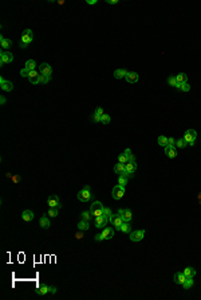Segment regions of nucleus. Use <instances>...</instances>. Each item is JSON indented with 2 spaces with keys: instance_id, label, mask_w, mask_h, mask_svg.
<instances>
[{
  "instance_id": "37",
  "label": "nucleus",
  "mask_w": 201,
  "mask_h": 300,
  "mask_svg": "<svg viewBox=\"0 0 201 300\" xmlns=\"http://www.w3.org/2000/svg\"><path fill=\"white\" fill-rule=\"evenodd\" d=\"M129 162L128 156L125 155V153H121L120 156H118V163H122V164H126Z\"/></svg>"
},
{
  "instance_id": "20",
  "label": "nucleus",
  "mask_w": 201,
  "mask_h": 300,
  "mask_svg": "<svg viewBox=\"0 0 201 300\" xmlns=\"http://www.w3.org/2000/svg\"><path fill=\"white\" fill-rule=\"evenodd\" d=\"M39 225H40V227H43V229H48L50 227V219H48V217L47 215H43V217H40V221H39Z\"/></svg>"
},
{
  "instance_id": "17",
  "label": "nucleus",
  "mask_w": 201,
  "mask_h": 300,
  "mask_svg": "<svg viewBox=\"0 0 201 300\" xmlns=\"http://www.w3.org/2000/svg\"><path fill=\"white\" fill-rule=\"evenodd\" d=\"M126 81L128 82H130V84H135V82L138 81L139 79V77H138V74L137 73H134V71H129L128 74H126Z\"/></svg>"
},
{
  "instance_id": "5",
  "label": "nucleus",
  "mask_w": 201,
  "mask_h": 300,
  "mask_svg": "<svg viewBox=\"0 0 201 300\" xmlns=\"http://www.w3.org/2000/svg\"><path fill=\"white\" fill-rule=\"evenodd\" d=\"M14 61V55L10 53V51H1L0 53V63L1 65H5V63H10Z\"/></svg>"
},
{
  "instance_id": "53",
  "label": "nucleus",
  "mask_w": 201,
  "mask_h": 300,
  "mask_svg": "<svg viewBox=\"0 0 201 300\" xmlns=\"http://www.w3.org/2000/svg\"><path fill=\"white\" fill-rule=\"evenodd\" d=\"M50 292H51V293H55V292H56V288H55V287H51Z\"/></svg>"
},
{
  "instance_id": "29",
  "label": "nucleus",
  "mask_w": 201,
  "mask_h": 300,
  "mask_svg": "<svg viewBox=\"0 0 201 300\" xmlns=\"http://www.w3.org/2000/svg\"><path fill=\"white\" fill-rule=\"evenodd\" d=\"M193 287V277H186L185 283L182 284V288L184 289H190Z\"/></svg>"
},
{
  "instance_id": "47",
  "label": "nucleus",
  "mask_w": 201,
  "mask_h": 300,
  "mask_svg": "<svg viewBox=\"0 0 201 300\" xmlns=\"http://www.w3.org/2000/svg\"><path fill=\"white\" fill-rule=\"evenodd\" d=\"M168 145H176V140H174L173 137H169V144Z\"/></svg>"
},
{
  "instance_id": "10",
  "label": "nucleus",
  "mask_w": 201,
  "mask_h": 300,
  "mask_svg": "<svg viewBox=\"0 0 201 300\" xmlns=\"http://www.w3.org/2000/svg\"><path fill=\"white\" fill-rule=\"evenodd\" d=\"M143 237H145V230H137V232H133V233H130V240H132L133 242L141 241Z\"/></svg>"
},
{
  "instance_id": "2",
  "label": "nucleus",
  "mask_w": 201,
  "mask_h": 300,
  "mask_svg": "<svg viewBox=\"0 0 201 300\" xmlns=\"http://www.w3.org/2000/svg\"><path fill=\"white\" fill-rule=\"evenodd\" d=\"M103 209L105 207L102 206V203H100L99 201H95V202H93L91 207H90V213L93 214L94 218H97V217L103 215Z\"/></svg>"
},
{
  "instance_id": "34",
  "label": "nucleus",
  "mask_w": 201,
  "mask_h": 300,
  "mask_svg": "<svg viewBox=\"0 0 201 300\" xmlns=\"http://www.w3.org/2000/svg\"><path fill=\"white\" fill-rule=\"evenodd\" d=\"M51 79V77H48V75H44V74H40L38 78V82L39 84H48Z\"/></svg>"
},
{
  "instance_id": "50",
  "label": "nucleus",
  "mask_w": 201,
  "mask_h": 300,
  "mask_svg": "<svg viewBox=\"0 0 201 300\" xmlns=\"http://www.w3.org/2000/svg\"><path fill=\"white\" fill-rule=\"evenodd\" d=\"M107 3L109 4H117L118 3V0H107Z\"/></svg>"
},
{
  "instance_id": "15",
  "label": "nucleus",
  "mask_w": 201,
  "mask_h": 300,
  "mask_svg": "<svg viewBox=\"0 0 201 300\" xmlns=\"http://www.w3.org/2000/svg\"><path fill=\"white\" fill-rule=\"evenodd\" d=\"M102 236H103V240H111L114 237V229L113 227H105L103 232H102Z\"/></svg>"
},
{
  "instance_id": "23",
  "label": "nucleus",
  "mask_w": 201,
  "mask_h": 300,
  "mask_svg": "<svg viewBox=\"0 0 201 300\" xmlns=\"http://www.w3.org/2000/svg\"><path fill=\"white\" fill-rule=\"evenodd\" d=\"M128 73H129V71L125 70V69H118V70L114 71V77H115L117 79H120V78L126 77V74H128Z\"/></svg>"
},
{
  "instance_id": "1",
  "label": "nucleus",
  "mask_w": 201,
  "mask_h": 300,
  "mask_svg": "<svg viewBox=\"0 0 201 300\" xmlns=\"http://www.w3.org/2000/svg\"><path fill=\"white\" fill-rule=\"evenodd\" d=\"M32 39H34V35H32L31 30H30V28L24 30L22 36H20V47H22V49H26V47L32 42Z\"/></svg>"
},
{
  "instance_id": "48",
  "label": "nucleus",
  "mask_w": 201,
  "mask_h": 300,
  "mask_svg": "<svg viewBox=\"0 0 201 300\" xmlns=\"http://www.w3.org/2000/svg\"><path fill=\"white\" fill-rule=\"evenodd\" d=\"M7 176H8V178H12L15 182H19V180H20V176H11V175H7Z\"/></svg>"
},
{
  "instance_id": "26",
  "label": "nucleus",
  "mask_w": 201,
  "mask_h": 300,
  "mask_svg": "<svg viewBox=\"0 0 201 300\" xmlns=\"http://www.w3.org/2000/svg\"><path fill=\"white\" fill-rule=\"evenodd\" d=\"M89 227H90V223H89V221H85V219H82L81 222L78 223V230H89Z\"/></svg>"
},
{
  "instance_id": "27",
  "label": "nucleus",
  "mask_w": 201,
  "mask_h": 300,
  "mask_svg": "<svg viewBox=\"0 0 201 300\" xmlns=\"http://www.w3.org/2000/svg\"><path fill=\"white\" fill-rule=\"evenodd\" d=\"M0 42H1V47H3L4 50H7V49H10V47L12 46L11 40H10V39H4L3 36H0Z\"/></svg>"
},
{
  "instance_id": "12",
  "label": "nucleus",
  "mask_w": 201,
  "mask_h": 300,
  "mask_svg": "<svg viewBox=\"0 0 201 300\" xmlns=\"http://www.w3.org/2000/svg\"><path fill=\"white\" fill-rule=\"evenodd\" d=\"M165 155L170 159H174L177 156V151H176V145H166L165 147Z\"/></svg>"
},
{
  "instance_id": "24",
  "label": "nucleus",
  "mask_w": 201,
  "mask_h": 300,
  "mask_svg": "<svg viewBox=\"0 0 201 300\" xmlns=\"http://www.w3.org/2000/svg\"><path fill=\"white\" fill-rule=\"evenodd\" d=\"M24 69H27L28 71L36 70V62H35L34 59H28L27 62H26V67H24Z\"/></svg>"
},
{
  "instance_id": "35",
  "label": "nucleus",
  "mask_w": 201,
  "mask_h": 300,
  "mask_svg": "<svg viewBox=\"0 0 201 300\" xmlns=\"http://www.w3.org/2000/svg\"><path fill=\"white\" fill-rule=\"evenodd\" d=\"M186 141L184 140V139H178V140H176V148H185L186 147Z\"/></svg>"
},
{
  "instance_id": "49",
  "label": "nucleus",
  "mask_w": 201,
  "mask_h": 300,
  "mask_svg": "<svg viewBox=\"0 0 201 300\" xmlns=\"http://www.w3.org/2000/svg\"><path fill=\"white\" fill-rule=\"evenodd\" d=\"M93 121H94V123H98V121H100V117L94 114V116H93Z\"/></svg>"
},
{
  "instance_id": "21",
  "label": "nucleus",
  "mask_w": 201,
  "mask_h": 300,
  "mask_svg": "<svg viewBox=\"0 0 201 300\" xmlns=\"http://www.w3.org/2000/svg\"><path fill=\"white\" fill-rule=\"evenodd\" d=\"M22 218H23V221H26V222H30V221H32V219H34V213H32L31 210L23 211V214H22Z\"/></svg>"
},
{
  "instance_id": "43",
  "label": "nucleus",
  "mask_w": 201,
  "mask_h": 300,
  "mask_svg": "<svg viewBox=\"0 0 201 300\" xmlns=\"http://www.w3.org/2000/svg\"><path fill=\"white\" fill-rule=\"evenodd\" d=\"M95 116H99V117H102V114H105L103 113V109L102 108H97V110H95V113H94Z\"/></svg>"
},
{
  "instance_id": "22",
  "label": "nucleus",
  "mask_w": 201,
  "mask_h": 300,
  "mask_svg": "<svg viewBox=\"0 0 201 300\" xmlns=\"http://www.w3.org/2000/svg\"><path fill=\"white\" fill-rule=\"evenodd\" d=\"M125 166H126V171H128L130 175H133V172L137 170V163H135V162H128Z\"/></svg>"
},
{
  "instance_id": "32",
  "label": "nucleus",
  "mask_w": 201,
  "mask_h": 300,
  "mask_svg": "<svg viewBox=\"0 0 201 300\" xmlns=\"http://www.w3.org/2000/svg\"><path fill=\"white\" fill-rule=\"evenodd\" d=\"M176 79H177V82H180V84H182V82H188V75H186L185 73H180V74L176 75Z\"/></svg>"
},
{
  "instance_id": "7",
  "label": "nucleus",
  "mask_w": 201,
  "mask_h": 300,
  "mask_svg": "<svg viewBox=\"0 0 201 300\" xmlns=\"http://www.w3.org/2000/svg\"><path fill=\"white\" fill-rule=\"evenodd\" d=\"M113 198L115 199V201H118V199H121L122 197H124L125 194V187H122V186H120V184H117L115 187L113 188Z\"/></svg>"
},
{
  "instance_id": "44",
  "label": "nucleus",
  "mask_w": 201,
  "mask_h": 300,
  "mask_svg": "<svg viewBox=\"0 0 201 300\" xmlns=\"http://www.w3.org/2000/svg\"><path fill=\"white\" fill-rule=\"evenodd\" d=\"M28 73H30V71H28L27 69H23V70H20V75H23V77H28Z\"/></svg>"
},
{
  "instance_id": "9",
  "label": "nucleus",
  "mask_w": 201,
  "mask_h": 300,
  "mask_svg": "<svg viewBox=\"0 0 201 300\" xmlns=\"http://www.w3.org/2000/svg\"><path fill=\"white\" fill-rule=\"evenodd\" d=\"M47 203H48V206H50V207H56V209L62 207L60 201H59V198L56 197V195H50L48 199H47Z\"/></svg>"
},
{
  "instance_id": "6",
  "label": "nucleus",
  "mask_w": 201,
  "mask_h": 300,
  "mask_svg": "<svg viewBox=\"0 0 201 300\" xmlns=\"http://www.w3.org/2000/svg\"><path fill=\"white\" fill-rule=\"evenodd\" d=\"M118 214L121 215V218L124 219V222H130L133 218L132 211L129 210V209H120L118 210Z\"/></svg>"
},
{
  "instance_id": "38",
  "label": "nucleus",
  "mask_w": 201,
  "mask_h": 300,
  "mask_svg": "<svg viewBox=\"0 0 201 300\" xmlns=\"http://www.w3.org/2000/svg\"><path fill=\"white\" fill-rule=\"evenodd\" d=\"M47 215H50V217H56L58 215V209L56 207H50V210H48V213H47Z\"/></svg>"
},
{
  "instance_id": "3",
  "label": "nucleus",
  "mask_w": 201,
  "mask_h": 300,
  "mask_svg": "<svg viewBox=\"0 0 201 300\" xmlns=\"http://www.w3.org/2000/svg\"><path fill=\"white\" fill-rule=\"evenodd\" d=\"M78 199L81 202H89L91 199V190H90V186H85L79 192H78Z\"/></svg>"
},
{
  "instance_id": "36",
  "label": "nucleus",
  "mask_w": 201,
  "mask_h": 300,
  "mask_svg": "<svg viewBox=\"0 0 201 300\" xmlns=\"http://www.w3.org/2000/svg\"><path fill=\"white\" fill-rule=\"evenodd\" d=\"M124 153H125V155H126V156H128L129 162H135V156L133 155V153H132V151H130V149H129V148H126V149H125V152H124Z\"/></svg>"
},
{
  "instance_id": "42",
  "label": "nucleus",
  "mask_w": 201,
  "mask_h": 300,
  "mask_svg": "<svg viewBox=\"0 0 201 300\" xmlns=\"http://www.w3.org/2000/svg\"><path fill=\"white\" fill-rule=\"evenodd\" d=\"M100 121H102L103 124H109V123H110V116H109V114H102Z\"/></svg>"
},
{
  "instance_id": "31",
  "label": "nucleus",
  "mask_w": 201,
  "mask_h": 300,
  "mask_svg": "<svg viewBox=\"0 0 201 300\" xmlns=\"http://www.w3.org/2000/svg\"><path fill=\"white\" fill-rule=\"evenodd\" d=\"M184 275H185L186 277H193L194 275H196V271H194V268H192V266H188V268L184 269Z\"/></svg>"
},
{
  "instance_id": "25",
  "label": "nucleus",
  "mask_w": 201,
  "mask_h": 300,
  "mask_svg": "<svg viewBox=\"0 0 201 300\" xmlns=\"http://www.w3.org/2000/svg\"><path fill=\"white\" fill-rule=\"evenodd\" d=\"M176 88H177V89H180L181 92H189V90H190V85L188 84V82H182V84H180V82H178Z\"/></svg>"
},
{
  "instance_id": "13",
  "label": "nucleus",
  "mask_w": 201,
  "mask_h": 300,
  "mask_svg": "<svg viewBox=\"0 0 201 300\" xmlns=\"http://www.w3.org/2000/svg\"><path fill=\"white\" fill-rule=\"evenodd\" d=\"M0 86H1V89H3L4 92H11V90L14 89V85H12V82L7 81V79H4L3 77L0 78Z\"/></svg>"
},
{
  "instance_id": "8",
  "label": "nucleus",
  "mask_w": 201,
  "mask_h": 300,
  "mask_svg": "<svg viewBox=\"0 0 201 300\" xmlns=\"http://www.w3.org/2000/svg\"><path fill=\"white\" fill-rule=\"evenodd\" d=\"M39 73H40V74H44V75H48V77H51V74H52V69H51V65H48L47 62H43L42 65H40V67H39Z\"/></svg>"
},
{
  "instance_id": "11",
  "label": "nucleus",
  "mask_w": 201,
  "mask_h": 300,
  "mask_svg": "<svg viewBox=\"0 0 201 300\" xmlns=\"http://www.w3.org/2000/svg\"><path fill=\"white\" fill-rule=\"evenodd\" d=\"M110 222L113 223V226H115V229L117 230H120V227H121V225L124 223V219L121 218V215L120 214H113V217L110 218Z\"/></svg>"
},
{
  "instance_id": "4",
  "label": "nucleus",
  "mask_w": 201,
  "mask_h": 300,
  "mask_svg": "<svg viewBox=\"0 0 201 300\" xmlns=\"http://www.w3.org/2000/svg\"><path fill=\"white\" fill-rule=\"evenodd\" d=\"M196 137H197V132H196L194 129H188V131L184 133V137H182V139L186 141V144L193 145L194 140H196Z\"/></svg>"
},
{
  "instance_id": "16",
  "label": "nucleus",
  "mask_w": 201,
  "mask_h": 300,
  "mask_svg": "<svg viewBox=\"0 0 201 300\" xmlns=\"http://www.w3.org/2000/svg\"><path fill=\"white\" fill-rule=\"evenodd\" d=\"M50 289H51V287H48V285H46V284H42L40 287L36 288V293L40 295V296H44V295H47V293L50 292Z\"/></svg>"
},
{
  "instance_id": "40",
  "label": "nucleus",
  "mask_w": 201,
  "mask_h": 300,
  "mask_svg": "<svg viewBox=\"0 0 201 300\" xmlns=\"http://www.w3.org/2000/svg\"><path fill=\"white\" fill-rule=\"evenodd\" d=\"M103 215H105V217H106V218L109 219V221H110V218H111V217H113V213H111V210H110V209H107V207H105V209H103Z\"/></svg>"
},
{
  "instance_id": "18",
  "label": "nucleus",
  "mask_w": 201,
  "mask_h": 300,
  "mask_svg": "<svg viewBox=\"0 0 201 300\" xmlns=\"http://www.w3.org/2000/svg\"><path fill=\"white\" fill-rule=\"evenodd\" d=\"M114 172H115L117 175H124L125 172H126V166L122 163H117L114 166Z\"/></svg>"
},
{
  "instance_id": "28",
  "label": "nucleus",
  "mask_w": 201,
  "mask_h": 300,
  "mask_svg": "<svg viewBox=\"0 0 201 300\" xmlns=\"http://www.w3.org/2000/svg\"><path fill=\"white\" fill-rule=\"evenodd\" d=\"M120 230L122 232V233H130V232H132V226H130V222H124L122 225H121Z\"/></svg>"
},
{
  "instance_id": "45",
  "label": "nucleus",
  "mask_w": 201,
  "mask_h": 300,
  "mask_svg": "<svg viewBox=\"0 0 201 300\" xmlns=\"http://www.w3.org/2000/svg\"><path fill=\"white\" fill-rule=\"evenodd\" d=\"M75 237H77V240H81V238L83 237V230H79V232L75 234Z\"/></svg>"
},
{
  "instance_id": "19",
  "label": "nucleus",
  "mask_w": 201,
  "mask_h": 300,
  "mask_svg": "<svg viewBox=\"0 0 201 300\" xmlns=\"http://www.w3.org/2000/svg\"><path fill=\"white\" fill-rule=\"evenodd\" d=\"M185 280H186V276L184 275V272H177L176 275H174V281H176L177 284L182 285L184 283H185Z\"/></svg>"
},
{
  "instance_id": "51",
  "label": "nucleus",
  "mask_w": 201,
  "mask_h": 300,
  "mask_svg": "<svg viewBox=\"0 0 201 300\" xmlns=\"http://www.w3.org/2000/svg\"><path fill=\"white\" fill-rule=\"evenodd\" d=\"M0 102H1V105H4V104H5V97H4V96H1V98H0Z\"/></svg>"
},
{
  "instance_id": "30",
  "label": "nucleus",
  "mask_w": 201,
  "mask_h": 300,
  "mask_svg": "<svg viewBox=\"0 0 201 300\" xmlns=\"http://www.w3.org/2000/svg\"><path fill=\"white\" fill-rule=\"evenodd\" d=\"M157 143H158V145H161V147H166V145L169 144V139L165 137V136H158Z\"/></svg>"
},
{
  "instance_id": "52",
  "label": "nucleus",
  "mask_w": 201,
  "mask_h": 300,
  "mask_svg": "<svg viewBox=\"0 0 201 300\" xmlns=\"http://www.w3.org/2000/svg\"><path fill=\"white\" fill-rule=\"evenodd\" d=\"M87 4H97V0H87Z\"/></svg>"
},
{
  "instance_id": "46",
  "label": "nucleus",
  "mask_w": 201,
  "mask_h": 300,
  "mask_svg": "<svg viewBox=\"0 0 201 300\" xmlns=\"http://www.w3.org/2000/svg\"><path fill=\"white\" fill-rule=\"evenodd\" d=\"M102 240H103V236H102V233L100 234H97V236H95V241H102Z\"/></svg>"
},
{
  "instance_id": "33",
  "label": "nucleus",
  "mask_w": 201,
  "mask_h": 300,
  "mask_svg": "<svg viewBox=\"0 0 201 300\" xmlns=\"http://www.w3.org/2000/svg\"><path fill=\"white\" fill-rule=\"evenodd\" d=\"M118 184L122 186V187H126V184H128V176H125V175L118 176Z\"/></svg>"
},
{
  "instance_id": "39",
  "label": "nucleus",
  "mask_w": 201,
  "mask_h": 300,
  "mask_svg": "<svg viewBox=\"0 0 201 300\" xmlns=\"http://www.w3.org/2000/svg\"><path fill=\"white\" fill-rule=\"evenodd\" d=\"M91 217H93V214H91L90 211H83V213H82V219H85V221H90Z\"/></svg>"
},
{
  "instance_id": "41",
  "label": "nucleus",
  "mask_w": 201,
  "mask_h": 300,
  "mask_svg": "<svg viewBox=\"0 0 201 300\" xmlns=\"http://www.w3.org/2000/svg\"><path fill=\"white\" fill-rule=\"evenodd\" d=\"M168 84L169 85H172V86H177V79H176V77H169L168 78Z\"/></svg>"
},
{
  "instance_id": "14",
  "label": "nucleus",
  "mask_w": 201,
  "mask_h": 300,
  "mask_svg": "<svg viewBox=\"0 0 201 300\" xmlns=\"http://www.w3.org/2000/svg\"><path fill=\"white\" fill-rule=\"evenodd\" d=\"M107 222H109V219L105 215H100V217L95 218V226L99 227V229H105V226L107 225Z\"/></svg>"
}]
</instances>
